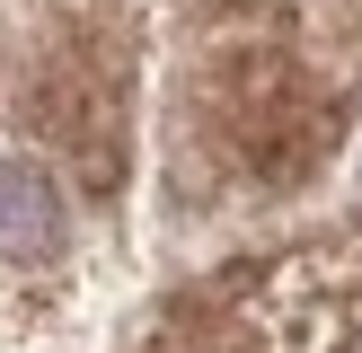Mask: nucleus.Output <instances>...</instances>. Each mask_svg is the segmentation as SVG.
I'll list each match as a JSON object with an SVG mask.
<instances>
[{
  "instance_id": "obj_1",
  "label": "nucleus",
  "mask_w": 362,
  "mask_h": 353,
  "mask_svg": "<svg viewBox=\"0 0 362 353\" xmlns=\"http://www.w3.org/2000/svg\"><path fill=\"white\" fill-rule=\"evenodd\" d=\"M0 212L362 274V0H0Z\"/></svg>"
},
{
  "instance_id": "obj_2",
  "label": "nucleus",
  "mask_w": 362,
  "mask_h": 353,
  "mask_svg": "<svg viewBox=\"0 0 362 353\" xmlns=\"http://www.w3.org/2000/svg\"><path fill=\"white\" fill-rule=\"evenodd\" d=\"M0 353H362V282L204 274L0 212Z\"/></svg>"
}]
</instances>
